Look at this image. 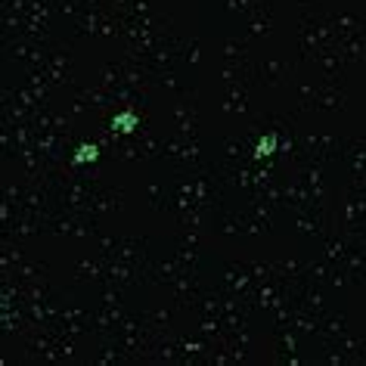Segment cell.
<instances>
[{
  "label": "cell",
  "instance_id": "cell-1",
  "mask_svg": "<svg viewBox=\"0 0 366 366\" xmlns=\"http://www.w3.org/2000/svg\"><path fill=\"white\" fill-rule=\"evenodd\" d=\"M279 146H283L279 134H276V130H267V134H261L258 140H254V146H252V161H270L273 155L279 152Z\"/></svg>",
  "mask_w": 366,
  "mask_h": 366
},
{
  "label": "cell",
  "instance_id": "cell-3",
  "mask_svg": "<svg viewBox=\"0 0 366 366\" xmlns=\"http://www.w3.org/2000/svg\"><path fill=\"white\" fill-rule=\"evenodd\" d=\"M68 161H72L74 167H84V165H93V161H99V143H78L74 146V152L68 155Z\"/></svg>",
  "mask_w": 366,
  "mask_h": 366
},
{
  "label": "cell",
  "instance_id": "cell-2",
  "mask_svg": "<svg viewBox=\"0 0 366 366\" xmlns=\"http://www.w3.org/2000/svg\"><path fill=\"white\" fill-rule=\"evenodd\" d=\"M136 128H140V115H136V109H118L115 115L109 118V130L118 134V136H130Z\"/></svg>",
  "mask_w": 366,
  "mask_h": 366
}]
</instances>
